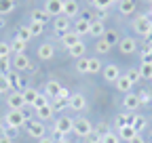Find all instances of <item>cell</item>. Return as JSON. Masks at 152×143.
I'll return each mask as SVG.
<instances>
[{"label":"cell","instance_id":"5b68a950","mask_svg":"<svg viewBox=\"0 0 152 143\" xmlns=\"http://www.w3.org/2000/svg\"><path fill=\"white\" fill-rule=\"evenodd\" d=\"M7 124H11V126L19 129L26 124V116H23V110H9L7 114Z\"/></svg>","mask_w":152,"mask_h":143},{"label":"cell","instance_id":"f35d334b","mask_svg":"<svg viewBox=\"0 0 152 143\" xmlns=\"http://www.w3.org/2000/svg\"><path fill=\"white\" fill-rule=\"evenodd\" d=\"M114 126H116V129L131 126V124H129V120H127V114H118V116H116V120H114Z\"/></svg>","mask_w":152,"mask_h":143},{"label":"cell","instance_id":"816d5d0a","mask_svg":"<svg viewBox=\"0 0 152 143\" xmlns=\"http://www.w3.org/2000/svg\"><path fill=\"white\" fill-rule=\"evenodd\" d=\"M127 143H146V141H144V137H142V135H140V133H137V135H135V137H133V139H131V141H127Z\"/></svg>","mask_w":152,"mask_h":143},{"label":"cell","instance_id":"f907efd6","mask_svg":"<svg viewBox=\"0 0 152 143\" xmlns=\"http://www.w3.org/2000/svg\"><path fill=\"white\" fill-rule=\"evenodd\" d=\"M70 95H72V93L68 91V88L61 86V91H59V95H57V97H59V99H70Z\"/></svg>","mask_w":152,"mask_h":143},{"label":"cell","instance_id":"8fae6325","mask_svg":"<svg viewBox=\"0 0 152 143\" xmlns=\"http://www.w3.org/2000/svg\"><path fill=\"white\" fill-rule=\"evenodd\" d=\"M53 25H55V30H57V34H68L70 32V19L66 15H59V17H55V21H53Z\"/></svg>","mask_w":152,"mask_h":143},{"label":"cell","instance_id":"db71d44e","mask_svg":"<svg viewBox=\"0 0 152 143\" xmlns=\"http://www.w3.org/2000/svg\"><path fill=\"white\" fill-rule=\"evenodd\" d=\"M144 38H146V44H152V30H150V32L144 36Z\"/></svg>","mask_w":152,"mask_h":143},{"label":"cell","instance_id":"ba28073f","mask_svg":"<svg viewBox=\"0 0 152 143\" xmlns=\"http://www.w3.org/2000/svg\"><path fill=\"white\" fill-rule=\"evenodd\" d=\"M45 11L49 13V17H59V15H64V0H47Z\"/></svg>","mask_w":152,"mask_h":143},{"label":"cell","instance_id":"d6a6232c","mask_svg":"<svg viewBox=\"0 0 152 143\" xmlns=\"http://www.w3.org/2000/svg\"><path fill=\"white\" fill-rule=\"evenodd\" d=\"M11 74V61L9 57H0V76H9Z\"/></svg>","mask_w":152,"mask_h":143},{"label":"cell","instance_id":"ffe728a7","mask_svg":"<svg viewBox=\"0 0 152 143\" xmlns=\"http://www.w3.org/2000/svg\"><path fill=\"white\" fill-rule=\"evenodd\" d=\"M61 42H64V46H66V48H72L76 42H80V36L76 34V32H68V34H64V36H61Z\"/></svg>","mask_w":152,"mask_h":143},{"label":"cell","instance_id":"1f68e13d","mask_svg":"<svg viewBox=\"0 0 152 143\" xmlns=\"http://www.w3.org/2000/svg\"><path fill=\"white\" fill-rule=\"evenodd\" d=\"M127 80L131 82V84H135V82H140L142 80V74H140V69H135V67H131V69H127Z\"/></svg>","mask_w":152,"mask_h":143},{"label":"cell","instance_id":"74e56055","mask_svg":"<svg viewBox=\"0 0 152 143\" xmlns=\"http://www.w3.org/2000/svg\"><path fill=\"white\" fill-rule=\"evenodd\" d=\"M102 69V61L99 59H89V74H97V72Z\"/></svg>","mask_w":152,"mask_h":143},{"label":"cell","instance_id":"7c38bea8","mask_svg":"<svg viewBox=\"0 0 152 143\" xmlns=\"http://www.w3.org/2000/svg\"><path fill=\"white\" fill-rule=\"evenodd\" d=\"M38 57H40L42 61L53 59V57H55V46H53V44H49V42L40 44V46H38Z\"/></svg>","mask_w":152,"mask_h":143},{"label":"cell","instance_id":"6125c7cd","mask_svg":"<svg viewBox=\"0 0 152 143\" xmlns=\"http://www.w3.org/2000/svg\"><path fill=\"white\" fill-rule=\"evenodd\" d=\"M150 2H152V0H150Z\"/></svg>","mask_w":152,"mask_h":143},{"label":"cell","instance_id":"681fc988","mask_svg":"<svg viewBox=\"0 0 152 143\" xmlns=\"http://www.w3.org/2000/svg\"><path fill=\"white\" fill-rule=\"evenodd\" d=\"M137 97H140V103H142V105H146V103L152 99V95H150L148 91H140V93H137Z\"/></svg>","mask_w":152,"mask_h":143},{"label":"cell","instance_id":"484cf974","mask_svg":"<svg viewBox=\"0 0 152 143\" xmlns=\"http://www.w3.org/2000/svg\"><path fill=\"white\" fill-rule=\"evenodd\" d=\"M85 51H87V46L83 44V40H80V42H76L72 48H68V53H70V55H72L74 59H80V57H85Z\"/></svg>","mask_w":152,"mask_h":143},{"label":"cell","instance_id":"f1b7e54d","mask_svg":"<svg viewBox=\"0 0 152 143\" xmlns=\"http://www.w3.org/2000/svg\"><path fill=\"white\" fill-rule=\"evenodd\" d=\"M102 38H104V40H106V42H108L110 46H114V44H118V40H121V38H118V34L114 32V30H106V34L102 36Z\"/></svg>","mask_w":152,"mask_h":143},{"label":"cell","instance_id":"4dcf8cb0","mask_svg":"<svg viewBox=\"0 0 152 143\" xmlns=\"http://www.w3.org/2000/svg\"><path fill=\"white\" fill-rule=\"evenodd\" d=\"M26 42H21V40H19V38H15L13 42H11V51H15V55H23V53H26Z\"/></svg>","mask_w":152,"mask_h":143},{"label":"cell","instance_id":"11a10c76","mask_svg":"<svg viewBox=\"0 0 152 143\" xmlns=\"http://www.w3.org/2000/svg\"><path fill=\"white\" fill-rule=\"evenodd\" d=\"M0 143H13V139H9V137L2 135V137H0Z\"/></svg>","mask_w":152,"mask_h":143},{"label":"cell","instance_id":"836d02e7","mask_svg":"<svg viewBox=\"0 0 152 143\" xmlns=\"http://www.w3.org/2000/svg\"><path fill=\"white\" fill-rule=\"evenodd\" d=\"M140 74H142V80H150L152 78V63H142Z\"/></svg>","mask_w":152,"mask_h":143},{"label":"cell","instance_id":"f6af8a7d","mask_svg":"<svg viewBox=\"0 0 152 143\" xmlns=\"http://www.w3.org/2000/svg\"><path fill=\"white\" fill-rule=\"evenodd\" d=\"M11 91V82L7 76H0V93H9Z\"/></svg>","mask_w":152,"mask_h":143},{"label":"cell","instance_id":"83f0119b","mask_svg":"<svg viewBox=\"0 0 152 143\" xmlns=\"http://www.w3.org/2000/svg\"><path fill=\"white\" fill-rule=\"evenodd\" d=\"M13 9H15V0H0V17L13 13Z\"/></svg>","mask_w":152,"mask_h":143},{"label":"cell","instance_id":"94428289","mask_svg":"<svg viewBox=\"0 0 152 143\" xmlns=\"http://www.w3.org/2000/svg\"><path fill=\"white\" fill-rule=\"evenodd\" d=\"M150 15H152V11H150Z\"/></svg>","mask_w":152,"mask_h":143},{"label":"cell","instance_id":"8992f818","mask_svg":"<svg viewBox=\"0 0 152 143\" xmlns=\"http://www.w3.org/2000/svg\"><path fill=\"white\" fill-rule=\"evenodd\" d=\"M26 129H28V135L34 137V139H42V137H45V124H42L40 120L26 122Z\"/></svg>","mask_w":152,"mask_h":143},{"label":"cell","instance_id":"7402d4cb","mask_svg":"<svg viewBox=\"0 0 152 143\" xmlns=\"http://www.w3.org/2000/svg\"><path fill=\"white\" fill-rule=\"evenodd\" d=\"M53 105L49 103V105H45V107H40V110H36V116H38V120L40 122H45V120H51L53 118Z\"/></svg>","mask_w":152,"mask_h":143},{"label":"cell","instance_id":"e575fe53","mask_svg":"<svg viewBox=\"0 0 152 143\" xmlns=\"http://www.w3.org/2000/svg\"><path fill=\"white\" fill-rule=\"evenodd\" d=\"M45 105H49V97H47V95H38L36 101L32 103L34 110H40V107H45Z\"/></svg>","mask_w":152,"mask_h":143},{"label":"cell","instance_id":"30bf717a","mask_svg":"<svg viewBox=\"0 0 152 143\" xmlns=\"http://www.w3.org/2000/svg\"><path fill=\"white\" fill-rule=\"evenodd\" d=\"M123 105H125V110L135 112L142 103H140V97H137L135 93H127V95H125V99H123Z\"/></svg>","mask_w":152,"mask_h":143},{"label":"cell","instance_id":"6f0895ef","mask_svg":"<svg viewBox=\"0 0 152 143\" xmlns=\"http://www.w3.org/2000/svg\"><path fill=\"white\" fill-rule=\"evenodd\" d=\"M59 143H70V141H68V139H61V141H59Z\"/></svg>","mask_w":152,"mask_h":143},{"label":"cell","instance_id":"7dc6e473","mask_svg":"<svg viewBox=\"0 0 152 143\" xmlns=\"http://www.w3.org/2000/svg\"><path fill=\"white\" fill-rule=\"evenodd\" d=\"M9 55H11V44L0 42V57H9Z\"/></svg>","mask_w":152,"mask_h":143},{"label":"cell","instance_id":"b9f144b4","mask_svg":"<svg viewBox=\"0 0 152 143\" xmlns=\"http://www.w3.org/2000/svg\"><path fill=\"white\" fill-rule=\"evenodd\" d=\"M51 105H53V110H55V112H57V110H66V107H68V99H59V97H55Z\"/></svg>","mask_w":152,"mask_h":143},{"label":"cell","instance_id":"4fadbf2b","mask_svg":"<svg viewBox=\"0 0 152 143\" xmlns=\"http://www.w3.org/2000/svg\"><path fill=\"white\" fill-rule=\"evenodd\" d=\"M118 48H121V53L123 55H131V53H135V40L133 38H121L118 40Z\"/></svg>","mask_w":152,"mask_h":143},{"label":"cell","instance_id":"f546056e","mask_svg":"<svg viewBox=\"0 0 152 143\" xmlns=\"http://www.w3.org/2000/svg\"><path fill=\"white\" fill-rule=\"evenodd\" d=\"M76 72H78V74H89V57L76 59Z\"/></svg>","mask_w":152,"mask_h":143},{"label":"cell","instance_id":"6da1fadb","mask_svg":"<svg viewBox=\"0 0 152 143\" xmlns=\"http://www.w3.org/2000/svg\"><path fill=\"white\" fill-rule=\"evenodd\" d=\"M133 30H135L137 34H142V36H146L152 30V15H140V17H135Z\"/></svg>","mask_w":152,"mask_h":143},{"label":"cell","instance_id":"9a60e30c","mask_svg":"<svg viewBox=\"0 0 152 143\" xmlns=\"http://www.w3.org/2000/svg\"><path fill=\"white\" fill-rule=\"evenodd\" d=\"M118 76H121V69L114 65V63H110V65H106V67H104V78H106L108 82H116V80H118Z\"/></svg>","mask_w":152,"mask_h":143},{"label":"cell","instance_id":"9c48e42d","mask_svg":"<svg viewBox=\"0 0 152 143\" xmlns=\"http://www.w3.org/2000/svg\"><path fill=\"white\" fill-rule=\"evenodd\" d=\"M7 78H9V82H11V88H13V91H23V88H26V80L19 76V72H13V69H11V74H9Z\"/></svg>","mask_w":152,"mask_h":143},{"label":"cell","instance_id":"7a4b0ae2","mask_svg":"<svg viewBox=\"0 0 152 143\" xmlns=\"http://www.w3.org/2000/svg\"><path fill=\"white\" fill-rule=\"evenodd\" d=\"M91 131H93V126H91V122H89L87 118H76V120H74V129H72L74 135H78V137H89Z\"/></svg>","mask_w":152,"mask_h":143},{"label":"cell","instance_id":"f5cc1de1","mask_svg":"<svg viewBox=\"0 0 152 143\" xmlns=\"http://www.w3.org/2000/svg\"><path fill=\"white\" fill-rule=\"evenodd\" d=\"M38 143H55V139H53V137H47V135H45L42 139H38Z\"/></svg>","mask_w":152,"mask_h":143},{"label":"cell","instance_id":"d4e9b609","mask_svg":"<svg viewBox=\"0 0 152 143\" xmlns=\"http://www.w3.org/2000/svg\"><path fill=\"white\" fill-rule=\"evenodd\" d=\"M32 21L34 23H47L49 21V13L47 11H42V9H36V11H32Z\"/></svg>","mask_w":152,"mask_h":143},{"label":"cell","instance_id":"603a6c76","mask_svg":"<svg viewBox=\"0 0 152 143\" xmlns=\"http://www.w3.org/2000/svg\"><path fill=\"white\" fill-rule=\"evenodd\" d=\"M114 84H116V88H118L121 93H125V95H127V93H131V86H133V84L127 80V76H125V74H121V76H118V80L114 82Z\"/></svg>","mask_w":152,"mask_h":143},{"label":"cell","instance_id":"2e32d148","mask_svg":"<svg viewBox=\"0 0 152 143\" xmlns=\"http://www.w3.org/2000/svg\"><path fill=\"white\" fill-rule=\"evenodd\" d=\"M89 34L95 36V38H102L106 34V25L104 21H97V19H91V27H89Z\"/></svg>","mask_w":152,"mask_h":143},{"label":"cell","instance_id":"5bb4252c","mask_svg":"<svg viewBox=\"0 0 152 143\" xmlns=\"http://www.w3.org/2000/svg\"><path fill=\"white\" fill-rule=\"evenodd\" d=\"M59 91H61V84L57 82V80H49V82L45 84V95H47L49 99H55L57 95H59Z\"/></svg>","mask_w":152,"mask_h":143},{"label":"cell","instance_id":"52a82bcc","mask_svg":"<svg viewBox=\"0 0 152 143\" xmlns=\"http://www.w3.org/2000/svg\"><path fill=\"white\" fill-rule=\"evenodd\" d=\"M68 107H70V110H74V112H83L85 107H87V99H85V95H80V93L70 95V99H68Z\"/></svg>","mask_w":152,"mask_h":143},{"label":"cell","instance_id":"60d3db41","mask_svg":"<svg viewBox=\"0 0 152 143\" xmlns=\"http://www.w3.org/2000/svg\"><path fill=\"white\" fill-rule=\"evenodd\" d=\"M95 51H97L99 55H106V53L110 51V44H108V42L102 38V40H97V44H95Z\"/></svg>","mask_w":152,"mask_h":143},{"label":"cell","instance_id":"44dd1931","mask_svg":"<svg viewBox=\"0 0 152 143\" xmlns=\"http://www.w3.org/2000/svg\"><path fill=\"white\" fill-rule=\"evenodd\" d=\"M21 95H23V101H26V105H32L34 101H36V97L40 95L36 91V88H32V86H26L23 91H21Z\"/></svg>","mask_w":152,"mask_h":143},{"label":"cell","instance_id":"c3c4849f","mask_svg":"<svg viewBox=\"0 0 152 143\" xmlns=\"http://www.w3.org/2000/svg\"><path fill=\"white\" fill-rule=\"evenodd\" d=\"M4 137H9V139L17 137V129H15V126H11V124H4Z\"/></svg>","mask_w":152,"mask_h":143},{"label":"cell","instance_id":"be15d7a7","mask_svg":"<svg viewBox=\"0 0 152 143\" xmlns=\"http://www.w3.org/2000/svg\"><path fill=\"white\" fill-rule=\"evenodd\" d=\"M150 80H152V78H150Z\"/></svg>","mask_w":152,"mask_h":143},{"label":"cell","instance_id":"680465c9","mask_svg":"<svg viewBox=\"0 0 152 143\" xmlns=\"http://www.w3.org/2000/svg\"><path fill=\"white\" fill-rule=\"evenodd\" d=\"M150 57H152V44H150Z\"/></svg>","mask_w":152,"mask_h":143},{"label":"cell","instance_id":"9f6ffc18","mask_svg":"<svg viewBox=\"0 0 152 143\" xmlns=\"http://www.w3.org/2000/svg\"><path fill=\"white\" fill-rule=\"evenodd\" d=\"M0 27H4V17H0Z\"/></svg>","mask_w":152,"mask_h":143},{"label":"cell","instance_id":"91938a15","mask_svg":"<svg viewBox=\"0 0 152 143\" xmlns=\"http://www.w3.org/2000/svg\"><path fill=\"white\" fill-rule=\"evenodd\" d=\"M112 2H121V0H112Z\"/></svg>","mask_w":152,"mask_h":143},{"label":"cell","instance_id":"bcb514c9","mask_svg":"<svg viewBox=\"0 0 152 143\" xmlns=\"http://www.w3.org/2000/svg\"><path fill=\"white\" fill-rule=\"evenodd\" d=\"M102 135L104 133H99V131H91V135L87 139H89V143H102Z\"/></svg>","mask_w":152,"mask_h":143},{"label":"cell","instance_id":"ab89813d","mask_svg":"<svg viewBox=\"0 0 152 143\" xmlns=\"http://www.w3.org/2000/svg\"><path fill=\"white\" fill-rule=\"evenodd\" d=\"M131 126L140 133V131L146 126V118H144V116H140V114H135V120H133V124H131Z\"/></svg>","mask_w":152,"mask_h":143},{"label":"cell","instance_id":"4316f807","mask_svg":"<svg viewBox=\"0 0 152 143\" xmlns=\"http://www.w3.org/2000/svg\"><path fill=\"white\" fill-rule=\"evenodd\" d=\"M118 11L123 15H131L133 11H135V0H121V2H118Z\"/></svg>","mask_w":152,"mask_h":143},{"label":"cell","instance_id":"d590c367","mask_svg":"<svg viewBox=\"0 0 152 143\" xmlns=\"http://www.w3.org/2000/svg\"><path fill=\"white\" fill-rule=\"evenodd\" d=\"M93 6L97 11H108L112 6V0H93Z\"/></svg>","mask_w":152,"mask_h":143},{"label":"cell","instance_id":"3957f363","mask_svg":"<svg viewBox=\"0 0 152 143\" xmlns=\"http://www.w3.org/2000/svg\"><path fill=\"white\" fill-rule=\"evenodd\" d=\"M7 105H9V110H23V107H26V101H23L21 91H13V93H9Z\"/></svg>","mask_w":152,"mask_h":143},{"label":"cell","instance_id":"ac0fdd59","mask_svg":"<svg viewBox=\"0 0 152 143\" xmlns=\"http://www.w3.org/2000/svg\"><path fill=\"white\" fill-rule=\"evenodd\" d=\"M89 27H91V19H76L72 32H76L78 36H85V34H89Z\"/></svg>","mask_w":152,"mask_h":143},{"label":"cell","instance_id":"cb8c5ba5","mask_svg":"<svg viewBox=\"0 0 152 143\" xmlns=\"http://www.w3.org/2000/svg\"><path fill=\"white\" fill-rule=\"evenodd\" d=\"M116 135H118V139H123V141H131L133 137L137 135V131L133 129V126H123V129H118Z\"/></svg>","mask_w":152,"mask_h":143},{"label":"cell","instance_id":"d6986e66","mask_svg":"<svg viewBox=\"0 0 152 143\" xmlns=\"http://www.w3.org/2000/svg\"><path fill=\"white\" fill-rule=\"evenodd\" d=\"M76 13H78V2L76 0H64V15L68 17H76Z\"/></svg>","mask_w":152,"mask_h":143},{"label":"cell","instance_id":"ee69618b","mask_svg":"<svg viewBox=\"0 0 152 143\" xmlns=\"http://www.w3.org/2000/svg\"><path fill=\"white\" fill-rule=\"evenodd\" d=\"M42 27H45L42 23H34V21L28 25V30H30V34H32V36H38V34H42Z\"/></svg>","mask_w":152,"mask_h":143},{"label":"cell","instance_id":"e0dca14e","mask_svg":"<svg viewBox=\"0 0 152 143\" xmlns=\"http://www.w3.org/2000/svg\"><path fill=\"white\" fill-rule=\"evenodd\" d=\"M11 63H13L15 72H19V69H28V67H30V59H28L26 53H23V55H15Z\"/></svg>","mask_w":152,"mask_h":143},{"label":"cell","instance_id":"7bdbcfd3","mask_svg":"<svg viewBox=\"0 0 152 143\" xmlns=\"http://www.w3.org/2000/svg\"><path fill=\"white\" fill-rule=\"evenodd\" d=\"M17 38L21 40V42H26V44H28V40L32 38V34H30V30H28V27H21V30L17 32Z\"/></svg>","mask_w":152,"mask_h":143},{"label":"cell","instance_id":"8d00e7d4","mask_svg":"<svg viewBox=\"0 0 152 143\" xmlns=\"http://www.w3.org/2000/svg\"><path fill=\"white\" fill-rule=\"evenodd\" d=\"M102 143H121L116 133H104L102 135Z\"/></svg>","mask_w":152,"mask_h":143},{"label":"cell","instance_id":"277c9868","mask_svg":"<svg viewBox=\"0 0 152 143\" xmlns=\"http://www.w3.org/2000/svg\"><path fill=\"white\" fill-rule=\"evenodd\" d=\"M72 129H74V120L68 116H61L55 122V135H68V133H72Z\"/></svg>","mask_w":152,"mask_h":143}]
</instances>
